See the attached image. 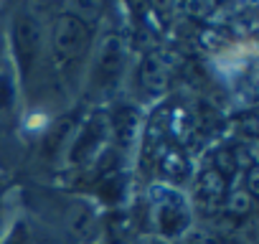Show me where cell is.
I'll use <instances>...</instances> for the list:
<instances>
[{"label":"cell","instance_id":"6da1fadb","mask_svg":"<svg viewBox=\"0 0 259 244\" xmlns=\"http://www.w3.org/2000/svg\"><path fill=\"white\" fill-rule=\"evenodd\" d=\"M92 33L89 26L74 16V13H61L54 21V36H51V59L56 69H69L74 61H79L87 49H89Z\"/></svg>","mask_w":259,"mask_h":244},{"label":"cell","instance_id":"7a4b0ae2","mask_svg":"<svg viewBox=\"0 0 259 244\" xmlns=\"http://www.w3.org/2000/svg\"><path fill=\"white\" fill-rule=\"evenodd\" d=\"M153 206H155V219H158V229L168 236L181 234L188 226V211L183 198L165 186H155L153 188Z\"/></svg>","mask_w":259,"mask_h":244},{"label":"cell","instance_id":"3957f363","mask_svg":"<svg viewBox=\"0 0 259 244\" xmlns=\"http://www.w3.org/2000/svg\"><path fill=\"white\" fill-rule=\"evenodd\" d=\"M38 49H41V28L38 21L31 18L28 13H21L13 21V51H16V61L23 71V76L31 74L36 59H38Z\"/></svg>","mask_w":259,"mask_h":244},{"label":"cell","instance_id":"277c9868","mask_svg":"<svg viewBox=\"0 0 259 244\" xmlns=\"http://www.w3.org/2000/svg\"><path fill=\"white\" fill-rule=\"evenodd\" d=\"M124 66V46L122 38L117 33H107L99 41V51H97V69H94V82L99 84H112L114 79H119Z\"/></svg>","mask_w":259,"mask_h":244},{"label":"cell","instance_id":"5b68a950","mask_svg":"<svg viewBox=\"0 0 259 244\" xmlns=\"http://www.w3.org/2000/svg\"><path fill=\"white\" fill-rule=\"evenodd\" d=\"M173 82V61L163 51H148L140 61V84L150 94H163Z\"/></svg>","mask_w":259,"mask_h":244},{"label":"cell","instance_id":"8992f818","mask_svg":"<svg viewBox=\"0 0 259 244\" xmlns=\"http://www.w3.org/2000/svg\"><path fill=\"white\" fill-rule=\"evenodd\" d=\"M229 196V181L213 171V168H206L201 171L198 176V183H196V201H198V209L203 214H216L219 206L226 201Z\"/></svg>","mask_w":259,"mask_h":244},{"label":"cell","instance_id":"52a82bcc","mask_svg":"<svg viewBox=\"0 0 259 244\" xmlns=\"http://www.w3.org/2000/svg\"><path fill=\"white\" fill-rule=\"evenodd\" d=\"M160 173H163L168 181H173V183L186 181L188 173H191V163H188L186 153H183L181 148H165V150L160 153Z\"/></svg>","mask_w":259,"mask_h":244},{"label":"cell","instance_id":"ba28073f","mask_svg":"<svg viewBox=\"0 0 259 244\" xmlns=\"http://www.w3.org/2000/svg\"><path fill=\"white\" fill-rule=\"evenodd\" d=\"M114 130H117V140L124 148L133 145V140L138 135V114L133 107H119L114 112Z\"/></svg>","mask_w":259,"mask_h":244},{"label":"cell","instance_id":"9c48e42d","mask_svg":"<svg viewBox=\"0 0 259 244\" xmlns=\"http://www.w3.org/2000/svg\"><path fill=\"white\" fill-rule=\"evenodd\" d=\"M99 138H102V125H99V122H89L87 130L81 133V138H79V140H76V145H74L71 160H84V158L97 148Z\"/></svg>","mask_w":259,"mask_h":244},{"label":"cell","instance_id":"30bf717a","mask_svg":"<svg viewBox=\"0 0 259 244\" xmlns=\"http://www.w3.org/2000/svg\"><path fill=\"white\" fill-rule=\"evenodd\" d=\"M71 125H74V122H71L69 117H64V119H59L56 125L49 130V135H46V140H44V150H46V155H56V153L64 148L66 138L71 135Z\"/></svg>","mask_w":259,"mask_h":244},{"label":"cell","instance_id":"8fae6325","mask_svg":"<svg viewBox=\"0 0 259 244\" xmlns=\"http://www.w3.org/2000/svg\"><path fill=\"white\" fill-rule=\"evenodd\" d=\"M226 209H229L231 216H239L241 219V216H246L254 209V198L246 191H236V193L226 196Z\"/></svg>","mask_w":259,"mask_h":244},{"label":"cell","instance_id":"7c38bea8","mask_svg":"<svg viewBox=\"0 0 259 244\" xmlns=\"http://www.w3.org/2000/svg\"><path fill=\"white\" fill-rule=\"evenodd\" d=\"M213 160H216V166H213V171H219L226 181L231 178V173L236 171V166H239V160H236V155L229 150V148H221V150H216V155H213Z\"/></svg>","mask_w":259,"mask_h":244},{"label":"cell","instance_id":"4fadbf2b","mask_svg":"<svg viewBox=\"0 0 259 244\" xmlns=\"http://www.w3.org/2000/svg\"><path fill=\"white\" fill-rule=\"evenodd\" d=\"M13 102V87H11V76L8 74H0V109L11 107Z\"/></svg>","mask_w":259,"mask_h":244},{"label":"cell","instance_id":"5bb4252c","mask_svg":"<svg viewBox=\"0 0 259 244\" xmlns=\"http://www.w3.org/2000/svg\"><path fill=\"white\" fill-rule=\"evenodd\" d=\"M244 186H246V193H249L251 198L259 196V168H256V166H249L246 178H244Z\"/></svg>","mask_w":259,"mask_h":244},{"label":"cell","instance_id":"9a60e30c","mask_svg":"<svg viewBox=\"0 0 259 244\" xmlns=\"http://www.w3.org/2000/svg\"><path fill=\"white\" fill-rule=\"evenodd\" d=\"M186 8L193 16H208V13H213V3H186Z\"/></svg>","mask_w":259,"mask_h":244},{"label":"cell","instance_id":"2e32d148","mask_svg":"<svg viewBox=\"0 0 259 244\" xmlns=\"http://www.w3.org/2000/svg\"><path fill=\"white\" fill-rule=\"evenodd\" d=\"M191 244H229L226 239L216 236V234H201V236H193Z\"/></svg>","mask_w":259,"mask_h":244},{"label":"cell","instance_id":"e0dca14e","mask_svg":"<svg viewBox=\"0 0 259 244\" xmlns=\"http://www.w3.org/2000/svg\"><path fill=\"white\" fill-rule=\"evenodd\" d=\"M148 244H170V241H165V239H150Z\"/></svg>","mask_w":259,"mask_h":244},{"label":"cell","instance_id":"ac0fdd59","mask_svg":"<svg viewBox=\"0 0 259 244\" xmlns=\"http://www.w3.org/2000/svg\"><path fill=\"white\" fill-rule=\"evenodd\" d=\"M117 244H119V241H117Z\"/></svg>","mask_w":259,"mask_h":244}]
</instances>
